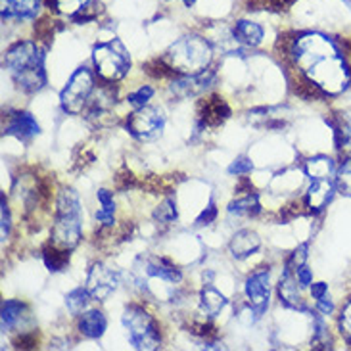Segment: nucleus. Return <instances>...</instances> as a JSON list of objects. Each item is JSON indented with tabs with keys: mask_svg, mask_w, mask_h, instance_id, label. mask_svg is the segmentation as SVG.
Masks as SVG:
<instances>
[{
	"mask_svg": "<svg viewBox=\"0 0 351 351\" xmlns=\"http://www.w3.org/2000/svg\"><path fill=\"white\" fill-rule=\"evenodd\" d=\"M286 54L292 56L302 73L309 77L324 95H338L350 85V69L330 38L305 33L290 43Z\"/></svg>",
	"mask_w": 351,
	"mask_h": 351,
	"instance_id": "nucleus-1",
	"label": "nucleus"
},
{
	"mask_svg": "<svg viewBox=\"0 0 351 351\" xmlns=\"http://www.w3.org/2000/svg\"><path fill=\"white\" fill-rule=\"evenodd\" d=\"M4 66L8 67L14 81L19 88L35 93L47 83L43 69V52L35 43H18L10 48L4 58Z\"/></svg>",
	"mask_w": 351,
	"mask_h": 351,
	"instance_id": "nucleus-2",
	"label": "nucleus"
},
{
	"mask_svg": "<svg viewBox=\"0 0 351 351\" xmlns=\"http://www.w3.org/2000/svg\"><path fill=\"white\" fill-rule=\"evenodd\" d=\"M81 240V208L71 189L60 192L56 202V221L52 228V244L62 250H73Z\"/></svg>",
	"mask_w": 351,
	"mask_h": 351,
	"instance_id": "nucleus-3",
	"label": "nucleus"
},
{
	"mask_svg": "<svg viewBox=\"0 0 351 351\" xmlns=\"http://www.w3.org/2000/svg\"><path fill=\"white\" fill-rule=\"evenodd\" d=\"M209 58H211V50L204 38L186 37L173 45L167 60L180 75H192L206 69Z\"/></svg>",
	"mask_w": 351,
	"mask_h": 351,
	"instance_id": "nucleus-4",
	"label": "nucleus"
},
{
	"mask_svg": "<svg viewBox=\"0 0 351 351\" xmlns=\"http://www.w3.org/2000/svg\"><path fill=\"white\" fill-rule=\"evenodd\" d=\"M123 324L129 332V342L133 343L136 350H156L160 348V330L158 324L150 315L138 305L127 307L123 313Z\"/></svg>",
	"mask_w": 351,
	"mask_h": 351,
	"instance_id": "nucleus-5",
	"label": "nucleus"
},
{
	"mask_svg": "<svg viewBox=\"0 0 351 351\" xmlns=\"http://www.w3.org/2000/svg\"><path fill=\"white\" fill-rule=\"evenodd\" d=\"M95 66L100 79L114 83L125 77V73L129 71L131 60L121 43L110 40V43H102L95 48Z\"/></svg>",
	"mask_w": 351,
	"mask_h": 351,
	"instance_id": "nucleus-6",
	"label": "nucleus"
},
{
	"mask_svg": "<svg viewBox=\"0 0 351 351\" xmlns=\"http://www.w3.org/2000/svg\"><path fill=\"white\" fill-rule=\"evenodd\" d=\"M93 90H95L93 73L86 67L77 69L75 73L71 75V79H69L66 88H64V93H62V106H64V110L69 112V114L83 112V108L90 100Z\"/></svg>",
	"mask_w": 351,
	"mask_h": 351,
	"instance_id": "nucleus-7",
	"label": "nucleus"
},
{
	"mask_svg": "<svg viewBox=\"0 0 351 351\" xmlns=\"http://www.w3.org/2000/svg\"><path fill=\"white\" fill-rule=\"evenodd\" d=\"M163 123H165V117L158 108L144 106V108H138L134 114L129 115L127 129L131 131L134 138L146 143V141H154L162 134Z\"/></svg>",
	"mask_w": 351,
	"mask_h": 351,
	"instance_id": "nucleus-8",
	"label": "nucleus"
},
{
	"mask_svg": "<svg viewBox=\"0 0 351 351\" xmlns=\"http://www.w3.org/2000/svg\"><path fill=\"white\" fill-rule=\"evenodd\" d=\"M117 282H119V276H117L114 269L102 265V263H96L88 273L86 290H88L90 298L106 300L117 288Z\"/></svg>",
	"mask_w": 351,
	"mask_h": 351,
	"instance_id": "nucleus-9",
	"label": "nucleus"
},
{
	"mask_svg": "<svg viewBox=\"0 0 351 351\" xmlns=\"http://www.w3.org/2000/svg\"><path fill=\"white\" fill-rule=\"evenodd\" d=\"M228 115H230V108L217 95L202 100L198 106L199 123L204 125V127H219V125H223L227 121Z\"/></svg>",
	"mask_w": 351,
	"mask_h": 351,
	"instance_id": "nucleus-10",
	"label": "nucleus"
},
{
	"mask_svg": "<svg viewBox=\"0 0 351 351\" xmlns=\"http://www.w3.org/2000/svg\"><path fill=\"white\" fill-rule=\"evenodd\" d=\"M269 271H257L246 280V295L259 313H263L269 304Z\"/></svg>",
	"mask_w": 351,
	"mask_h": 351,
	"instance_id": "nucleus-11",
	"label": "nucleus"
},
{
	"mask_svg": "<svg viewBox=\"0 0 351 351\" xmlns=\"http://www.w3.org/2000/svg\"><path fill=\"white\" fill-rule=\"evenodd\" d=\"M334 189H336V184L330 179L313 180V184L309 186L307 196H305V206L315 213L323 211L328 206V202L332 199Z\"/></svg>",
	"mask_w": 351,
	"mask_h": 351,
	"instance_id": "nucleus-12",
	"label": "nucleus"
},
{
	"mask_svg": "<svg viewBox=\"0 0 351 351\" xmlns=\"http://www.w3.org/2000/svg\"><path fill=\"white\" fill-rule=\"evenodd\" d=\"M6 134H14L21 141H29L35 134H38V123L33 119V115L19 112V114L12 115L8 119V125L4 127Z\"/></svg>",
	"mask_w": 351,
	"mask_h": 351,
	"instance_id": "nucleus-13",
	"label": "nucleus"
},
{
	"mask_svg": "<svg viewBox=\"0 0 351 351\" xmlns=\"http://www.w3.org/2000/svg\"><path fill=\"white\" fill-rule=\"evenodd\" d=\"M259 246H261V240H259L256 232H252V230H240L230 240V246L228 247H230V254L237 257V259H246L252 254H256Z\"/></svg>",
	"mask_w": 351,
	"mask_h": 351,
	"instance_id": "nucleus-14",
	"label": "nucleus"
},
{
	"mask_svg": "<svg viewBox=\"0 0 351 351\" xmlns=\"http://www.w3.org/2000/svg\"><path fill=\"white\" fill-rule=\"evenodd\" d=\"M298 280L294 278V273L290 271H285V275L280 278V285H278V294H280V300L285 302V305L288 307H294V309H304V304H302V298L298 294Z\"/></svg>",
	"mask_w": 351,
	"mask_h": 351,
	"instance_id": "nucleus-15",
	"label": "nucleus"
},
{
	"mask_svg": "<svg viewBox=\"0 0 351 351\" xmlns=\"http://www.w3.org/2000/svg\"><path fill=\"white\" fill-rule=\"evenodd\" d=\"M106 317L100 311H86L81 319H79V330L85 334L86 338H100L104 334Z\"/></svg>",
	"mask_w": 351,
	"mask_h": 351,
	"instance_id": "nucleus-16",
	"label": "nucleus"
},
{
	"mask_svg": "<svg viewBox=\"0 0 351 351\" xmlns=\"http://www.w3.org/2000/svg\"><path fill=\"white\" fill-rule=\"evenodd\" d=\"M305 173L311 180H323L330 179L334 173H336V165L330 158L326 156H319V158H313L309 162L305 163Z\"/></svg>",
	"mask_w": 351,
	"mask_h": 351,
	"instance_id": "nucleus-17",
	"label": "nucleus"
},
{
	"mask_svg": "<svg viewBox=\"0 0 351 351\" xmlns=\"http://www.w3.org/2000/svg\"><path fill=\"white\" fill-rule=\"evenodd\" d=\"M146 275H152V276H160L163 280H169V282H179L180 273L177 267H173L167 259H150V261H146Z\"/></svg>",
	"mask_w": 351,
	"mask_h": 351,
	"instance_id": "nucleus-18",
	"label": "nucleus"
},
{
	"mask_svg": "<svg viewBox=\"0 0 351 351\" xmlns=\"http://www.w3.org/2000/svg\"><path fill=\"white\" fill-rule=\"evenodd\" d=\"M234 37L246 47H257L263 40V29L252 21H238L234 25Z\"/></svg>",
	"mask_w": 351,
	"mask_h": 351,
	"instance_id": "nucleus-19",
	"label": "nucleus"
},
{
	"mask_svg": "<svg viewBox=\"0 0 351 351\" xmlns=\"http://www.w3.org/2000/svg\"><path fill=\"white\" fill-rule=\"evenodd\" d=\"M336 146L346 154H351V114H340L334 123Z\"/></svg>",
	"mask_w": 351,
	"mask_h": 351,
	"instance_id": "nucleus-20",
	"label": "nucleus"
},
{
	"mask_svg": "<svg viewBox=\"0 0 351 351\" xmlns=\"http://www.w3.org/2000/svg\"><path fill=\"white\" fill-rule=\"evenodd\" d=\"M43 259H45V263L50 271H64L69 263V250H62V247L54 246L52 242L48 244L45 250H43Z\"/></svg>",
	"mask_w": 351,
	"mask_h": 351,
	"instance_id": "nucleus-21",
	"label": "nucleus"
},
{
	"mask_svg": "<svg viewBox=\"0 0 351 351\" xmlns=\"http://www.w3.org/2000/svg\"><path fill=\"white\" fill-rule=\"evenodd\" d=\"M225 304H227L225 295L219 294L215 288H211V286L204 288V292H202V309L209 317H215V315L221 313V309L225 307Z\"/></svg>",
	"mask_w": 351,
	"mask_h": 351,
	"instance_id": "nucleus-22",
	"label": "nucleus"
},
{
	"mask_svg": "<svg viewBox=\"0 0 351 351\" xmlns=\"http://www.w3.org/2000/svg\"><path fill=\"white\" fill-rule=\"evenodd\" d=\"M230 213H237V215H246V217H254L257 215L259 211H261V206H259V199H257L256 194H246L244 198L237 199V202H232L230 204V208H228Z\"/></svg>",
	"mask_w": 351,
	"mask_h": 351,
	"instance_id": "nucleus-23",
	"label": "nucleus"
},
{
	"mask_svg": "<svg viewBox=\"0 0 351 351\" xmlns=\"http://www.w3.org/2000/svg\"><path fill=\"white\" fill-rule=\"evenodd\" d=\"M98 199H100V206L102 209L96 211V219L104 225V227H114V211H115V204L112 194L108 190H98Z\"/></svg>",
	"mask_w": 351,
	"mask_h": 351,
	"instance_id": "nucleus-24",
	"label": "nucleus"
},
{
	"mask_svg": "<svg viewBox=\"0 0 351 351\" xmlns=\"http://www.w3.org/2000/svg\"><path fill=\"white\" fill-rule=\"evenodd\" d=\"M23 311V304L18 300H8L2 304V330H10L18 323L19 315Z\"/></svg>",
	"mask_w": 351,
	"mask_h": 351,
	"instance_id": "nucleus-25",
	"label": "nucleus"
},
{
	"mask_svg": "<svg viewBox=\"0 0 351 351\" xmlns=\"http://www.w3.org/2000/svg\"><path fill=\"white\" fill-rule=\"evenodd\" d=\"M336 190L343 194V196H351V160L343 162L340 165V169L336 171Z\"/></svg>",
	"mask_w": 351,
	"mask_h": 351,
	"instance_id": "nucleus-26",
	"label": "nucleus"
},
{
	"mask_svg": "<svg viewBox=\"0 0 351 351\" xmlns=\"http://www.w3.org/2000/svg\"><path fill=\"white\" fill-rule=\"evenodd\" d=\"M88 298H90L88 290L77 288V290H73V292L66 298L67 309H69L71 313H81L86 307V304H88Z\"/></svg>",
	"mask_w": 351,
	"mask_h": 351,
	"instance_id": "nucleus-27",
	"label": "nucleus"
},
{
	"mask_svg": "<svg viewBox=\"0 0 351 351\" xmlns=\"http://www.w3.org/2000/svg\"><path fill=\"white\" fill-rule=\"evenodd\" d=\"M154 96V88L152 86H141L138 90H134L129 95V104L133 106L134 110H138V108H144V106L148 104V100Z\"/></svg>",
	"mask_w": 351,
	"mask_h": 351,
	"instance_id": "nucleus-28",
	"label": "nucleus"
},
{
	"mask_svg": "<svg viewBox=\"0 0 351 351\" xmlns=\"http://www.w3.org/2000/svg\"><path fill=\"white\" fill-rule=\"evenodd\" d=\"M154 217L158 219L160 223H171L177 219V208H175V202L173 199H165L160 208L156 209Z\"/></svg>",
	"mask_w": 351,
	"mask_h": 351,
	"instance_id": "nucleus-29",
	"label": "nucleus"
},
{
	"mask_svg": "<svg viewBox=\"0 0 351 351\" xmlns=\"http://www.w3.org/2000/svg\"><path fill=\"white\" fill-rule=\"evenodd\" d=\"M305 259H307V244H302L292 256L288 257V261H286V271H290V273H294L295 275V271L305 265Z\"/></svg>",
	"mask_w": 351,
	"mask_h": 351,
	"instance_id": "nucleus-30",
	"label": "nucleus"
},
{
	"mask_svg": "<svg viewBox=\"0 0 351 351\" xmlns=\"http://www.w3.org/2000/svg\"><path fill=\"white\" fill-rule=\"evenodd\" d=\"M254 169V165H252V162L247 160V158H238V160H234V162L230 163V167H228V173L230 175H246V173H250Z\"/></svg>",
	"mask_w": 351,
	"mask_h": 351,
	"instance_id": "nucleus-31",
	"label": "nucleus"
},
{
	"mask_svg": "<svg viewBox=\"0 0 351 351\" xmlns=\"http://www.w3.org/2000/svg\"><path fill=\"white\" fill-rule=\"evenodd\" d=\"M340 328L342 334H346V338L351 342V300L346 304L342 309V317H340Z\"/></svg>",
	"mask_w": 351,
	"mask_h": 351,
	"instance_id": "nucleus-32",
	"label": "nucleus"
},
{
	"mask_svg": "<svg viewBox=\"0 0 351 351\" xmlns=\"http://www.w3.org/2000/svg\"><path fill=\"white\" fill-rule=\"evenodd\" d=\"M37 334H21L19 338L14 340L16 348H23V350H29V348H35L37 346Z\"/></svg>",
	"mask_w": 351,
	"mask_h": 351,
	"instance_id": "nucleus-33",
	"label": "nucleus"
},
{
	"mask_svg": "<svg viewBox=\"0 0 351 351\" xmlns=\"http://www.w3.org/2000/svg\"><path fill=\"white\" fill-rule=\"evenodd\" d=\"M295 280H298L300 288H307V286L311 285V280H313V275H311V271L304 265L302 269L295 271Z\"/></svg>",
	"mask_w": 351,
	"mask_h": 351,
	"instance_id": "nucleus-34",
	"label": "nucleus"
},
{
	"mask_svg": "<svg viewBox=\"0 0 351 351\" xmlns=\"http://www.w3.org/2000/svg\"><path fill=\"white\" fill-rule=\"evenodd\" d=\"M215 217H217V209H215L213 204H209V208H206V211H202V215L196 219V223L198 225H209Z\"/></svg>",
	"mask_w": 351,
	"mask_h": 351,
	"instance_id": "nucleus-35",
	"label": "nucleus"
},
{
	"mask_svg": "<svg viewBox=\"0 0 351 351\" xmlns=\"http://www.w3.org/2000/svg\"><path fill=\"white\" fill-rule=\"evenodd\" d=\"M317 309H319V313L330 315L334 311V304L330 302V298L324 294L323 298H319V300H317Z\"/></svg>",
	"mask_w": 351,
	"mask_h": 351,
	"instance_id": "nucleus-36",
	"label": "nucleus"
},
{
	"mask_svg": "<svg viewBox=\"0 0 351 351\" xmlns=\"http://www.w3.org/2000/svg\"><path fill=\"white\" fill-rule=\"evenodd\" d=\"M10 228V221H8V209H6V204L2 202V238H6Z\"/></svg>",
	"mask_w": 351,
	"mask_h": 351,
	"instance_id": "nucleus-37",
	"label": "nucleus"
},
{
	"mask_svg": "<svg viewBox=\"0 0 351 351\" xmlns=\"http://www.w3.org/2000/svg\"><path fill=\"white\" fill-rule=\"evenodd\" d=\"M311 294H313L315 300H319V298H323L326 294V285L324 282H317V285L311 286Z\"/></svg>",
	"mask_w": 351,
	"mask_h": 351,
	"instance_id": "nucleus-38",
	"label": "nucleus"
},
{
	"mask_svg": "<svg viewBox=\"0 0 351 351\" xmlns=\"http://www.w3.org/2000/svg\"><path fill=\"white\" fill-rule=\"evenodd\" d=\"M194 2H196V0H184V4H186V6H192Z\"/></svg>",
	"mask_w": 351,
	"mask_h": 351,
	"instance_id": "nucleus-39",
	"label": "nucleus"
}]
</instances>
